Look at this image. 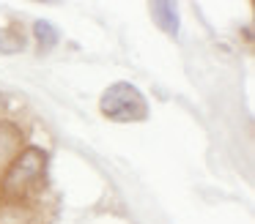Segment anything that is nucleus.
Returning <instances> with one entry per match:
<instances>
[{"mask_svg":"<svg viewBox=\"0 0 255 224\" xmlns=\"http://www.w3.org/2000/svg\"><path fill=\"white\" fill-rule=\"evenodd\" d=\"M44 169H47V153L33 145L22 148V153L14 158L11 167L3 175V200L19 202L30 191H39L41 180H44Z\"/></svg>","mask_w":255,"mask_h":224,"instance_id":"1","label":"nucleus"},{"mask_svg":"<svg viewBox=\"0 0 255 224\" xmlns=\"http://www.w3.org/2000/svg\"><path fill=\"white\" fill-rule=\"evenodd\" d=\"M99 109L105 118L116 120V123H134V120L148 118V101L143 93L129 82H116L102 93Z\"/></svg>","mask_w":255,"mask_h":224,"instance_id":"2","label":"nucleus"},{"mask_svg":"<svg viewBox=\"0 0 255 224\" xmlns=\"http://www.w3.org/2000/svg\"><path fill=\"white\" fill-rule=\"evenodd\" d=\"M22 129L11 120H0V175H6L11 161L22 153Z\"/></svg>","mask_w":255,"mask_h":224,"instance_id":"3","label":"nucleus"},{"mask_svg":"<svg viewBox=\"0 0 255 224\" xmlns=\"http://www.w3.org/2000/svg\"><path fill=\"white\" fill-rule=\"evenodd\" d=\"M151 16L167 36L178 33V8L173 3H151Z\"/></svg>","mask_w":255,"mask_h":224,"instance_id":"4","label":"nucleus"},{"mask_svg":"<svg viewBox=\"0 0 255 224\" xmlns=\"http://www.w3.org/2000/svg\"><path fill=\"white\" fill-rule=\"evenodd\" d=\"M25 49V38L17 27H0V52L3 55H17Z\"/></svg>","mask_w":255,"mask_h":224,"instance_id":"5","label":"nucleus"},{"mask_svg":"<svg viewBox=\"0 0 255 224\" xmlns=\"http://www.w3.org/2000/svg\"><path fill=\"white\" fill-rule=\"evenodd\" d=\"M33 33H36V41H39V49H52L58 44V30L44 19H39L33 25Z\"/></svg>","mask_w":255,"mask_h":224,"instance_id":"6","label":"nucleus"}]
</instances>
